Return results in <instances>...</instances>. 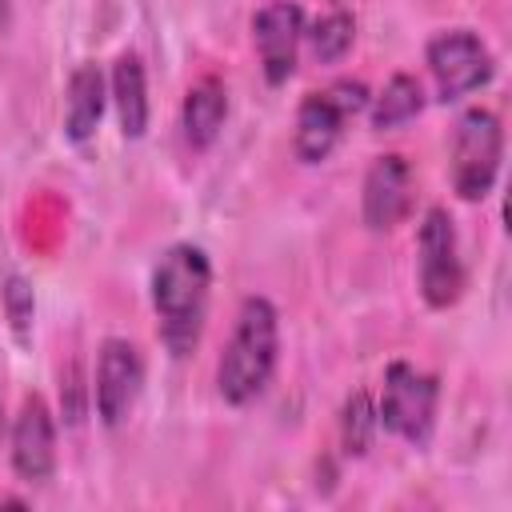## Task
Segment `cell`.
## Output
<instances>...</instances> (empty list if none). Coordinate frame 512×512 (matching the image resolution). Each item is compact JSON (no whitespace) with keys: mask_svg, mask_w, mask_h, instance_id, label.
Here are the masks:
<instances>
[{"mask_svg":"<svg viewBox=\"0 0 512 512\" xmlns=\"http://www.w3.org/2000/svg\"><path fill=\"white\" fill-rule=\"evenodd\" d=\"M208 288L212 264L196 244H172L152 268V308L160 316V340L172 356H188L200 344Z\"/></svg>","mask_w":512,"mask_h":512,"instance_id":"6da1fadb","label":"cell"},{"mask_svg":"<svg viewBox=\"0 0 512 512\" xmlns=\"http://www.w3.org/2000/svg\"><path fill=\"white\" fill-rule=\"evenodd\" d=\"M276 352H280V316L272 308V300L264 296H248L240 304L232 340L220 356L216 368V388L228 404H248L256 400L276 368Z\"/></svg>","mask_w":512,"mask_h":512,"instance_id":"7a4b0ae2","label":"cell"},{"mask_svg":"<svg viewBox=\"0 0 512 512\" xmlns=\"http://www.w3.org/2000/svg\"><path fill=\"white\" fill-rule=\"evenodd\" d=\"M504 128L496 112L468 108L452 132V188L460 200H484L500 176Z\"/></svg>","mask_w":512,"mask_h":512,"instance_id":"3957f363","label":"cell"},{"mask_svg":"<svg viewBox=\"0 0 512 512\" xmlns=\"http://www.w3.org/2000/svg\"><path fill=\"white\" fill-rule=\"evenodd\" d=\"M436 400H440V384L436 376L420 372L408 360H392L384 372V392H380V424L396 436H404L408 444H428L432 424H436Z\"/></svg>","mask_w":512,"mask_h":512,"instance_id":"277c9868","label":"cell"},{"mask_svg":"<svg viewBox=\"0 0 512 512\" xmlns=\"http://www.w3.org/2000/svg\"><path fill=\"white\" fill-rule=\"evenodd\" d=\"M364 104H368V88L360 80H336L332 88L304 96V104L296 112V136H292L296 160H304V164L328 160L348 116H356Z\"/></svg>","mask_w":512,"mask_h":512,"instance_id":"5b68a950","label":"cell"},{"mask_svg":"<svg viewBox=\"0 0 512 512\" xmlns=\"http://www.w3.org/2000/svg\"><path fill=\"white\" fill-rule=\"evenodd\" d=\"M428 72L436 80L440 100H460L476 88H484L492 80V52L484 48V40L468 28H448L436 32L428 40Z\"/></svg>","mask_w":512,"mask_h":512,"instance_id":"8992f818","label":"cell"},{"mask_svg":"<svg viewBox=\"0 0 512 512\" xmlns=\"http://www.w3.org/2000/svg\"><path fill=\"white\" fill-rule=\"evenodd\" d=\"M420 292L432 308H448L460 300L464 288V264H460V244L452 216L444 208H428L420 224V260H416Z\"/></svg>","mask_w":512,"mask_h":512,"instance_id":"52a82bcc","label":"cell"},{"mask_svg":"<svg viewBox=\"0 0 512 512\" xmlns=\"http://www.w3.org/2000/svg\"><path fill=\"white\" fill-rule=\"evenodd\" d=\"M144 388V356L128 340H104L96 356V412L108 428L124 424Z\"/></svg>","mask_w":512,"mask_h":512,"instance_id":"ba28073f","label":"cell"},{"mask_svg":"<svg viewBox=\"0 0 512 512\" xmlns=\"http://www.w3.org/2000/svg\"><path fill=\"white\" fill-rule=\"evenodd\" d=\"M412 192H416L412 164L404 156H396V152L376 156L372 168H368V176H364V196H360L364 224L372 232L396 228L412 212Z\"/></svg>","mask_w":512,"mask_h":512,"instance_id":"9c48e42d","label":"cell"},{"mask_svg":"<svg viewBox=\"0 0 512 512\" xmlns=\"http://www.w3.org/2000/svg\"><path fill=\"white\" fill-rule=\"evenodd\" d=\"M300 36H304V12L292 0H272L252 16V40L268 84H284L296 72Z\"/></svg>","mask_w":512,"mask_h":512,"instance_id":"30bf717a","label":"cell"},{"mask_svg":"<svg viewBox=\"0 0 512 512\" xmlns=\"http://www.w3.org/2000/svg\"><path fill=\"white\" fill-rule=\"evenodd\" d=\"M12 468L28 484L48 480L56 468V424L40 396H28L12 424Z\"/></svg>","mask_w":512,"mask_h":512,"instance_id":"8fae6325","label":"cell"},{"mask_svg":"<svg viewBox=\"0 0 512 512\" xmlns=\"http://www.w3.org/2000/svg\"><path fill=\"white\" fill-rule=\"evenodd\" d=\"M224 116H228V92H224V84H220L216 76L196 80V84L188 88V96H184V108H180L184 140H188L196 152L208 148V144L220 136Z\"/></svg>","mask_w":512,"mask_h":512,"instance_id":"7c38bea8","label":"cell"},{"mask_svg":"<svg viewBox=\"0 0 512 512\" xmlns=\"http://www.w3.org/2000/svg\"><path fill=\"white\" fill-rule=\"evenodd\" d=\"M112 100L120 116V132L128 140H140L148 128V84H144V64L136 52H124L112 68Z\"/></svg>","mask_w":512,"mask_h":512,"instance_id":"4fadbf2b","label":"cell"},{"mask_svg":"<svg viewBox=\"0 0 512 512\" xmlns=\"http://www.w3.org/2000/svg\"><path fill=\"white\" fill-rule=\"evenodd\" d=\"M104 116V76L96 64H80L68 76V108H64V132L68 140H88Z\"/></svg>","mask_w":512,"mask_h":512,"instance_id":"5bb4252c","label":"cell"},{"mask_svg":"<svg viewBox=\"0 0 512 512\" xmlns=\"http://www.w3.org/2000/svg\"><path fill=\"white\" fill-rule=\"evenodd\" d=\"M420 108H424V88H420V80L416 76H408V72H396L388 84H384V92L376 96V104H372V128H396V124H408L412 116H420Z\"/></svg>","mask_w":512,"mask_h":512,"instance_id":"9a60e30c","label":"cell"},{"mask_svg":"<svg viewBox=\"0 0 512 512\" xmlns=\"http://www.w3.org/2000/svg\"><path fill=\"white\" fill-rule=\"evenodd\" d=\"M380 416L372 408V396L368 392H352L344 400V412H340V440H344V452L348 456H364L368 444H372V432H376Z\"/></svg>","mask_w":512,"mask_h":512,"instance_id":"2e32d148","label":"cell"},{"mask_svg":"<svg viewBox=\"0 0 512 512\" xmlns=\"http://www.w3.org/2000/svg\"><path fill=\"white\" fill-rule=\"evenodd\" d=\"M308 40H312V56L320 64H336L352 48V40H356V20L348 12H328V16H320L312 24Z\"/></svg>","mask_w":512,"mask_h":512,"instance_id":"e0dca14e","label":"cell"},{"mask_svg":"<svg viewBox=\"0 0 512 512\" xmlns=\"http://www.w3.org/2000/svg\"><path fill=\"white\" fill-rule=\"evenodd\" d=\"M0 296H4V312H8L12 332H16V336H28V324H32V312H36V300H32L28 280L8 276L4 288H0Z\"/></svg>","mask_w":512,"mask_h":512,"instance_id":"ac0fdd59","label":"cell"},{"mask_svg":"<svg viewBox=\"0 0 512 512\" xmlns=\"http://www.w3.org/2000/svg\"><path fill=\"white\" fill-rule=\"evenodd\" d=\"M8 16H12V4H8V0H0V24H8Z\"/></svg>","mask_w":512,"mask_h":512,"instance_id":"d6986e66","label":"cell"},{"mask_svg":"<svg viewBox=\"0 0 512 512\" xmlns=\"http://www.w3.org/2000/svg\"><path fill=\"white\" fill-rule=\"evenodd\" d=\"M336 4H344V0H336Z\"/></svg>","mask_w":512,"mask_h":512,"instance_id":"ffe728a7","label":"cell"},{"mask_svg":"<svg viewBox=\"0 0 512 512\" xmlns=\"http://www.w3.org/2000/svg\"><path fill=\"white\" fill-rule=\"evenodd\" d=\"M0 416H4V412H0Z\"/></svg>","mask_w":512,"mask_h":512,"instance_id":"44dd1931","label":"cell"}]
</instances>
